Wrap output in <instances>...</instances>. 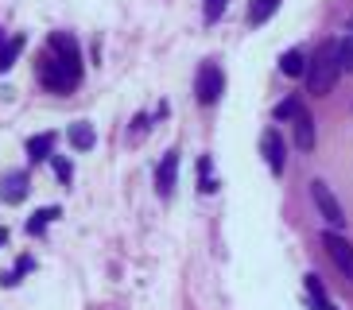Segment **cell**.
<instances>
[{"label":"cell","mask_w":353,"mask_h":310,"mask_svg":"<svg viewBox=\"0 0 353 310\" xmlns=\"http://www.w3.org/2000/svg\"><path fill=\"white\" fill-rule=\"evenodd\" d=\"M311 198H314V206H319V214L326 217V221H330L334 229H345V209H342V202L334 198L330 183L314 178V183H311Z\"/></svg>","instance_id":"cell-5"},{"label":"cell","mask_w":353,"mask_h":310,"mask_svg":"<svg viewBox=\"0 0 353 310\" xmlns=\"http://www.w3.org/2000/svg\"><path fill=\"white\" fill-rule=\"evenodd\" d=\"M20 51H23V35H12V39L4 43V47H0V74L16 66V59H20Z\"/></svg>","instance_id":"cell-14"},{"label":"cell","mask_w":353,"mask_h":310,"mask_svg":"<svg viewBox=\"0 0 353 310\" xmlns=\"http://www.w3.org/2000/svg\"><path fill=\"white\" fill-rule=\"evenodd\" d=\"M295 144H299L303 152L314 147V116L307 113V109H299V116H295Z\"/></svg>","instance_id":"cell-13"},{"label":"cell","mask_w":353,"mask_h":310,"mask_svg":"<svg viewBox=\"0 0 353 310\" xmlns=\"http://www.w3.org/2000/svg\"><path fill=\"white\" fill-rule=\"evenodd\" d=\"M66 136H70V147H74V152H90V147L97 144V132H94V124H90V121H74Z\"/></svg>","instance_id":"cell-10"},{"label":"cell","mask_w":353,"mask_h":310,"mask_svg":"<svg viewBox=\"0 0 353 310\" xmlns=\"http://www.w3.org/2000/svg\"><path fill=\"white\" fill-rule=\"evenodd\" d=\"M23 271H32V256H23L20 264H16V268L8 271V276H4V287H16V283H20V276Z\"/></svg>","instance_id":"cell-20"},{"label":"cell","mask_w":353,"mask_h":310,"mask_svg":"<svg viewBox=\"0 0 353 310\" xmlns=\"http://www.w3.org/2000/svg\"><path fill=\"white\" fill-rule=\"evenodd\" d=\"M54 159V175L63 178V183H70L74 178V167H70V159H63V155H51Z\"/></svg>","instance_id":"cell-22"},{"label":"cell","mask_w":353,"mask_h":310,"mask_svg":"<svg viewBox=\"0 0 353 310\" xmlns=\"http://www.w3.org/2000/svg\"><path fill=\"white\" fill-rule=\"evenodd\" d=\"M175 178H179V152L171 147V152H163V159H159V167H156V190H159V198L175 194Z\"/></svg>","instance_id":"cell-6"},{"label":"cell","mask_w":353,"mask_h":310,"mask_svg":"<svg viewBox=\"0 0 353 310\" xmlns=\"http://www.w3.org/2000/svg\"><path fill=\"white\" fill-rule=\"evenodd\" d=\"M276 8H280V0H252L249 23H252V28H260V23L268 20V16H276Z\"/></svg>","instance_id":"cell-15"},{"label":"cell","mask_w":353,"mask_h":310,"mask_svg":"<svg viewBox=\"0 0 353 310\" xmlns=\"http://www.w3.org/2000/svg\"><path fill=\"white\" fill-rule=\"evenodd\" d=\"M299 109H303V105H299V97H288V101H283L280 109H276V116H280V121H288V116L295 121V116H299Z\"/></svg>","instance_id":"cell-21"},{"label":"cell","mask_w":353,"mask_h":310,"mask_svg":"<svg viewBox=\"0 0 353 310\" xmlns=\"http://www.w3.org/2000/svg\"><path fill=\"white\" fill-rule=\"evenodd\" d=\"M225 90V74H221L218 62H202L198 66V78H194V93H198V105H214Z\"/></svg>","instance_id":"cell-3"},{"label":"cell","mask_w":353,"mask_h":310,"mask_svg":"<svg viewBox=\"0 0 353 310\" xmlns=\"http://www.w3.org/2000/svg\"><path fill=\"white\" fill-rule=\"evenodd\" d=\"M54 217H59V206H47V209H35V217L32 221H28V233H32V237H39L43 229L51 225Z\"/></svg>","instance_id":"cell-17"},{"label":"cell","mask_w":353,"mask_h":310,"mask_svg":"<svg viewBox=\"0 0 353 310\" xmlns=\"http://www.w3.org/2000/svg\"><path fill=\"white\" fill-rule=\"evenodd\" d=\"M303 287H307V302H311V310H338L330 299H326V287H322V279L314 276V271L303 279Z\"/></svg>","instance_id":"cell-11"},{"label":"cell","mask_w":353,"mask_h":310,"mask_svg":"<svg viewBox=\"0 0 353 310\" xmlns=\"http://www.w3.org/2000/svg\"><path fill=\"white\" fill-rule=\"evenodd\" d=\"M229 0H202V16H206V23H218L221 16H225Z\"/></svg>","instance_id":"cell-18"},{"label":"cell","mask_w":353,"mask_h":310,"mask_svg":"<svg viewBox=\"0 0 353 310\" xmlns=\"http://www.w3.org/2000/svg\"><path fill=\"white\" fill-rule=\"evenodd\" d=\"M0 47H4V35H0Z\"/></svg>","instance_id":"cell-25"},{"label":"cell","mask_w":353,"mask_h":310,"mask_svg":"<svg viewBox=\"0 0 353 310\" xmlns=\"http://www.w3.org/2000/svg\"><path fill=\"white\" fill-rule=\"evenodd\" d=\"M0 194H4V202H23L28 198V175L23 171H12V175H4V183H0Z\"/></svg>","instance_id":"cell-9"},{"label":"cell","mask_w":353,"mask_h":310,"mask_svg":"<svg viewBox=\"0 0 353 310\" xmlns=\"http://www.w3.org/2000/svg\"><path fill=\"white\" fill-rule=\"evenodd\" d=\"M54 155V132H39L28 140V159L32 163H43V159H51Z\"/></svg>","instance_id":"cell-12"},{"label":"cell","mask_w":353,"mask_h":310,"mask_svg":"<svg viewBox=\"0 0 353 310\" xmlns=\"http://www.w3.org/2000/svg\"><path fill=\"white\" fill-rule=\"evenodd\" d=\"M198 190H202V194H214V190H218V178H214L210 155H202V163H198Z\"/></svg>","instance_id":"cell-16"},{"label":"cell","mask_w":353,"mask_h":310,"mask_svg":"<svg viewBox=\"0 0 353 310\" xmlns=\"http://www.w3.org/2000/svg\"><path fill=\"white\" fill-rule=\"evenodd\" d=\"M39 82L51 93H70L82 82V51L70 31H54L47 39V54L39 62Z\"/></svg>","instance_id":"cell-1"},{"label":"cell","mask_w":353,"mask_h":310,"mask_svg":"<svg viewBox=\"0 0 353 310\" xmlns=\"http://www.w3.org/2000/svg\"><path fill=\"white\" fill-rule=\"evenodd\" d=\"M307 66H311V59L303 54V47H291V51L280 54V74H288V78H303Z\"/></svg>","instance_id":"cell-8"},{"label":"cell","mask_w":353,"mask_h":310,"mask_svg":"<svg viewBox=\"0 0 353 310\" xmlns=\"http://www.w3.org/2000/svg\"><path fill=\"white\" fill-rule=\"evenodd\" d=\"M260 152H264V163L272 167V175H280L283 171V136H280V128H264Z\"/></svg>","instance_id":"cell-7"},{"label":"cell","mask_w":353,"mask_h":310,"mask_svg":"<svg viewBox=\"0 0 353 310\" xmlns=\"http://www.w3.org/2000/svg\"><path fill=\"white\" fill-rule=\"evenodd\" d=\"M342 78V59H338V43H322L319 51H314L311 66H307V90L314 97H326V93L338 85Z\"/></svg>","instance_id":"cell-2"},{"label":"cell","mask_w":353,"mask_h":310,"mask_svg":"<svg viewBox=\"0 0 353 310\" xmlns=\"http://www.w3.org/2000/svg\"><path fill=\"white\" fill-rule=\"evenodd\" d=\"M322 248H326V256L334 260V268L353 283V245L350 240H345L338 229H326V233H322Z\"/></svg>","instance_id":"cell-4"},{"label":"cell","mask_w":353,"mask_h":310,"mask_svg":"<svg viewBox=\"0 0 353 310\" xmlns=\"http://www.w3.org/2000/svg\"><path fill=\"white\" fill-rule=\"evenodd\" d=\"M338 59H342V74H353V28L342 43H338Z\"/></svg>","instance_id":"cell-19"},{"label":"cell","mask_w":353,"mask_h":310,"mask_svg":"<svg viewBox=\"0 0 353 310\" xmlns=\"http://www.w3.org/2000/svg\"><path fill=\"white\" fill-rule=\"evenodd\" d=\"M144 128H148V116L140 113V116L132 121V140H140V136H144Z\"/></svg>","instance_id":"cell-23"},{"label":"cell","mask_w":353,"mask_h":310,"mask_svg":"<svg viewBox=\"0 0 353 310\" xmlns=\"http://www.w3.org/2000/svg\"><path fill=\"white\" fill-rule=\"evenodd\" d=\"M4 240H8V229H0V245H4Z\"/></svg>","instance_id":"cell-24"}]
</instances>
